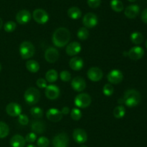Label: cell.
<instances>
[{
	"label": "cell",
	"instance_id": "48",
	"mask_svg": "<svg viewBox=\"0 0 147 147\" xmlns=\"http://www.w3.org/2000/svg\"><path fill=\"white\" fill-rule=\"evenodd\" d=\"M80 147H88V146H86V145H83H83H81V146H80Z\"/></svg>",
	"mask_w": 147,
	"mask_h": 147
},
{
	"label": "cell",
	"instance_id": "26",
	"mask_svg": "<svg viewBox=\"0 0 147 147\" xmlns=\"http://www.w3.org/2000/svg\"><path fill=\"white\" fill-rule=\"evenodd\" d=\"M130 39L132 43L135 45H140L144 41V36L139 32H134L131 34Z\"/></svg>",
	"mask_w": 147,
	"mask_h": 147
},
{
	"label": "cell",
	"instance_id": "5",
	"mask_svg": "<svg viewBox=\"0 0 147 147\" xmlns=\"http://www.w3.org/2000/svg\"><path fill=\"white\" fill-rule=\"evenodd\" d=\"M91 97L87 93H80L74 99L75 105L78 108H86L91 104Z\"/></svg>",
	"mask_w": 147,
	"mask_h": 147
},
{
	"label": "cell",
	"instance_id": "19",
	"mask_svg": "<svg viewBox=\"0 0 147 147\" xmlns=\"http://www.w3.org/2000/svg\"><path fill=\"white\" fill-rule=\"evenodd\" d=\"M81 45L78 42H72V43L67 44L66 47V53L70 56H74L78 54L81 51Z\"/></svg>",
	"mask_w": 147,
	"mask_h": 147
},
{
	"label": "cell",
	"instance_id": "11",
	"mask_svg": "<svg viewBox=\"0 0 147 147\" xmlns=\"http://www.w3.org/2000/svg\"><path fill=\"white\" fill-rule=\"evenodd\" d=\"M45 96L49 99H56L59 97L60 94V90L57 86L55 84L47 85L45 88Z\"/></svg>",
	"mask_w": 147,
	"mask_h": 147
},
{
	"label": "cell",
	"instance_id": "6",
	"mask_svg": "<svg viewBox=\"0 0 147 147\" xmlns=\"http://www.w3.org/2000/svg\"><path fill=\"white\" fill-rule=\"evenodd\" d=\"M33 19L37 23L40 24H44L47 23L49 20V14L45 10L42 9H36L34 10L32 14Z\"/></svg>",
	"mask_w": 147,
	"mask_h": 147
},
{
	"label": "cell",
	"instance_id": "7",
	"mask_svg": "<svg viewBox=\"0 0 147 147\" xmlns=\"http://www.w3.org/2000/svg\"><path fill=\"white\" fill-rule=\"evenodd\" d=\"M69 137L65 133H60L53 138V145L54 147H67Z\"/></svg>",
	"mask_w": 147,
	"mask_h": 147
},
{
	"label": "cell",
	"instance_id": "49",
	"mask_svg": "<svg viewBox=\"0 0 147 147\" xmlns=\"http://www.w3.org/2000/svg\"><path fill=\"white\" fill-rule=\"evenodd\" d=\"M145 46H146V48H147V40H146V43H145Z\"/></svg>",
	"mask_w": 147,
	"mask_h": 147
},
{
	"label": "cell",
	"instance_id": "15",
	"mask_svg": "<svg viewBox=\"0 0 147 147\" xmlns=\"http://www.w3.org/2000/svg\"><path fill=\"white\" fill-rule=\"evenodd\" d=\"M15 18L19 24H24L30 21L32 18V14L28 10H22L17 13Z\"/></svg>",
	"mask_w": 147,
	"mask_h": 147
},
{
	"label": "cell",
	"instance_id": "32",
	"mask_svg": "<svg viewBox=\"0 0 147 147\" xmlns=\"http://www.w3.org/2000/svg\"><path fill=\"white\" fill-rule=\"evenodd\" d=\"M30 113L35 119H40L43 116V110L40 107H33L30 110Z\"/></svg>",
	"mask_w": 147,
	"mask_h": 147
},
{
	"label": "cell",
	"instance_id": "16",
	"mask_svg": "<svg viewBox=\"0 0 147 147\" xmlns=\"http://www.w3.org/2000/svg\"><path fill=\"white\" fill-rule=\"evenodd\" d=\"M71 86L76 92H83L86 87V82L81 76H76L72 79Z\"/></svg>",
	"mask_w": 147,
	"mask_h": 147
},
{
	"label": "cell",
	"instance_id": "10",
	"mask_svg": "<svg viewBox=\"0 0 147 147\" xmlns=\"http://www.w3.org/2000/svg\"><path fill=\"white\" fill-rule=\"evenodd\" d=\"M88 78L92 82H99L100 79L103 78V71L98 67H93L90 68L87 72Z\"/></svg>",
	"mask_w": 147,
	"mask_h": 147
},
{
	"label": "cell",
	"instance_id": "23",
	"mask_svg": "<svg viewBox=\"0 0 147 147\" xmlns=\"http://www.w3.org/2000/svg\"><path fill=\"white\" fill-rule=\"evenodd\" d=\"M45 124L41 120H34L32 122L31 125V129L32 131V132H34V133L37 134H42L45 132Z\"/></svg>",
	"mask_w": 147,
	"mask_h": 147
},
{
	"label": "cell",
	"instance_id": "29",
	"mask_svg": "<svg viewBox=\"0 0 147 147\" xmlns=\"http://www.w3.org/2000/svg\"><path fill=\"white\" fill-rule=\"evenodd\" d=\"M113 116L116 118H122L124 117L125 114H126V108L123 105H120L119 106L116 107L113 110Z\"/></svg>",
	"mask_w": 147,
	"mask_h": 147
},
{
	"label": "cell",
	"instance_id": "2",
	"mask_svg": "<svg viewBox=\"0 0 147 147\" xmlns=\"http://www.w3.org/2000/svg\"><path fill=\"white\" fill-rule=\"evenodd\" d=\"M124 104L129 108H134L137 106L141 102L142 97L139 92L136 89H131L126 91L123 96Z\"/></svg>",
	"mask_w": 147,
	"mask_h": 147
},
{
	"label": "cell",
	"instance_id": "8",
	"mask_svg": "<svg viewBox=\"0 0 147 147\" xmlns=\"http://www.w3.org/2000/svg\"><path fill=\"white\" fill-rule=\"evenodd\" d=\"M98 22L97 15L93 12H88L84 15L83 18V24L86 28H93Z\"/></svg>",
	"mask_w": 147,
	"mask_h": 147
},
{
	"label": "cell",
	"instance_id": "30",
	"mask_svg": "<svg viewBox=\"0 0 147 147\" xmlns=\"http://www.w3.org/2000/svg\"><path fill=\"white\" fill-rule=\"evenodd\" d=\"M9 133V128L6 122L0 121V138H6Z\"/></svg>",
	"mask_w": 147,
	"mask_h": 147
},
{
	"label": "cell",
	"instance_id": "21",
	"mask_svg": "<svg viewBox=\"0 0 147 147\" xmlns=\"http://www.w3.org/2000/svg\"><path fill=\"white\" fill-rule=\"evenodd\" d=\"M9 144L11 147H24L26 144V141L25 138L22 135L16 134L11 137Z\"/></svg>",
	"mask_w": 147,
	"mask_h": 147
},
{
	"label": "cell",
	"instance_id": "42",
	"mask_svg": "<svg viewBox=\"0 0 147 147\" xmlns=\"http://www.w3.org/2000/svg\"><path fill=\"white\" fill-rule=\"evenodd\" d=\"M141 18H142L143 22H144L145 24H147V9H145L144 10H143L142 15H141Z\"/></svg>",
	"mask_w": 147,
	"mask_h": 147
},
{
	"label": "cell",
	"instance_id": "25",
	"mask_svg": "<svg viewBox=\"0 0 147 147\" xmlns=\"http://www.w3.org/2000/svg\"><path fill=\"white\" fill-rule=\"evenodd\" d=\"M26 68L31 73H37L40 70V64L35 60H29L26 63Z\"/></svg>",
	"mask_w": 147,
	"mask_h": 147
},
{
	"label": "cell",
	"instance_id": "46",
	"mask_svg": "<svg viewBox=\"0 0 147 147\" xmlns=\"http://www.w3.org/2000/svg\"><path fill=\"white\" fill-rule=\"evenodd\" d=\"M27 147H37V146L33 145V144H29V145L27 146Z\"/></svg>",
	"mask_w": 147,
	"mask_h": 147
},
{
	"label": "cell",
	"instance_id": "27",
	"mask_svg": "<svg viewBox=\"0 0 147 147\" xmlns=\"http://www.w3.org/2000/svg\"><path fill=\"white\" fill-rule=\"evenodd\" d=\"M58 78V74L57 71L55 69H50L47 71V73L45 74V79L47 82H50V83H53V82H56Z\"/></svg>",
	"mask_w": 147,
	"mask_h": 147
},
{
	"label": "cell",
	"instance_id": "12",
	"mask_svg": "<svg viewBox=\"0 0 147 147\" xmlns=\"http://www.w3.org/2000/svg\"><path fill=\"white\" fill-rule=\"evenodd\" d=\"M59 56H60L59 51L55 48L53 47L48 48L45 53V59L48 63H55L58 60Z\"/></svg>",
	"mask_w": 147,
	"mask_h": 147
},
{
	"label": "cell",
	"instance_id": "28",
	"mask_svg": "<svg viewBox=\"0 0 147 147\" xmlns=\"http://www.w3.org/2000/svg\"><path fill=\"white\" fill-rule=\"evenodd\" d=\"M110 4L112 10L116 12H121L124 10L123 2L120 0H111Z\"/></svg>",
	"mask_w": 147,
	"mask_h": 147
},
{
	"label": "cell",
	"instance_id": "34",
	"mask_svg": "<svg viewBox=\"0 0 147 147\" xmlns=\"http://www.w3.org/2000/svg\"><path fill=\"white\" fill-rule=\"evenodd\" d=\"M114 92V88L111 84H106L103 87V92L107 97L111 96Z\"/></svg>",
	"mask_w": 147,
	"mask_h": 147
},
{
	"label": "cell",
	"instance_id": "17",
	"mask_svg": "<svg viewBox=\"0 0 147 147\" xmlns=\"http://www.w3.org/2000/svg\"><path fill=\"white\" fill-rule=\"evenodd\" d=\"M6 112L10 116L17 117L22 113V108L17 102H10L6 107Z\"/></svg>",
	"mask_w": 147,
	"mask_h": 147
},
{
	"label": "cell",
	"instance_id": "35",
	"mask_svg": "<svg viewBox=\"0 0 147 147\" xmlns=\"http://www.w3.org/2000/svg\"><path fill=\"white\" fill-rule=\"evenodd\" d=\"M37 145L38 147H47L50 145V140L45 136H41L37 139Z\"/></svg>",
	"mask_w": 147,
	"mask_h": 147
},
{
	"label": "cell",
	"instance_id": "45",
	"mask_svg": "<svg viewBox=\"0 0 147 147\" xmlns=\"http://www.w3.org/2000/svg\"><path fill=\"white\" fill-rule=\"evenodd\" d=\"M2 26H3V20H2V19L0 17V29L2 27Z\"/></svg>",
	"mask_w": 147,
	"mask_h": 147
},
{
	"label": "cell",
	"instance_id": "24",
	"mask_svg": "<svg viewBox=\"0 0 147 147\" xmlns=\"http://www.w3.org/2000/svg\"><path fill=\"white\" fill-rule=\"evenodd\" d=\"M67 15L73 20H78L82 16V12L78 7H72L67 10Z\"/></svg>",
	"mask_w": 147,
	"mask_h": 147
},
{
	"label": "cell",
	"instance_id": "39",
	"mask_svg": "<svg viewBox=\"0 0 147 147\" xmlns=\"http://www.w3.org/2000/svg\"><path fill=\"white\" fill-rule=\"evenodd\" d=\"M87 3L90 8L96 9L100 5L101 0H87Z\"/></svg>",
	"mask_w": 147,
	"mask_h": 147
},
{
	"label": "cell",
	"instance_id": "36",
	"mask_svg": "<svg viewBox=\"0 0 147 147\" xmlns=\"http://www.w3.org/2000/svg\"><path fill=\"white\" fill-rule=\"evenodd\" d=\"M17 27V24L13 21H8L4 24V29L7 33H11Z\"/></svg>",
	"mask_w": 147,
	"mask_h": 147
},
{
	"label": "cell",
	"instance_id": "9",
	"mask_svg": "<svg viewBox=\"0 0 147 147\" xmlns=\"http://www.w3.org/2000/svg\"><path fill=\"white\" fill-rule=\"evenodd\" d=\"M123 74L119 69L111 71L107 75V79L111 84H118L123 81Z\"/></svg>",
	"mask_w": 147,
	"mask_h": 147
},
{
	"label": "cell",
	"instance_id": "18",
	"mask_svg": "<svg viewBox=\"0 0 147 147\" xmlns=\"http://www.w3.org/2000/svg\"><path fill=\"white\" fill-rule=\"evenodd\" d=\"M46 117L49 120L56 122L61 120L62 118H63V114H62L61 111L59 110L58 109L53 108L47 111Z\"/></svg>",
	"mask_w": 147,
	"mask_h": 147
},
{
	"label": "cell",
	"instance_id": "44",
	"mask_svg": "<svg viewBox=\"0 0 147 147\" xmlns=\"http://www.w3.org/2000/svg\"><path fill=\"white\" fill-rule=\"evenodd\" d=\"M118 103L119 104H121V105H122V104H124V100H123V98H120V99H118Z\"/></svg>",
	"mask_w": 147,
	"mask_h": 147
},
{
	"label": "cell",
	"instance_id": "43",
	"mask_svg": "<svg viewBox=\"0 0 147 147\" xmlns=\"http://www.w3.org/2000/svg\"><path fill=\"white\" fill-rule=\"evenodd\" d=\"M61 112L63 115H67V114H69L70 112V108H68V107H63V109H62L61 110Z\"/></svg>",
	"mask_w": 147,
	"mask_h": 147
},
{
	"label": "cell",
	"instance_id": "33",
	"mask_svg": "<svg viewBox=\"0 0 147 147\" xmlns=\"http://www.w3.org/2000/svg\"><path fill=\"white\" fill-rule=\"evenodd\" d=\"M70 116L73 120L78 121L80 120L82 117V112L80 109L77 108H74L71 110L70 111Z\"/></svg>",
	"mask_w": 147,
	"mask_h": 147
},
{
	"label": "cell",
	"instance_id": "31",
	"mask_svg": "<svg viewBox=\"0 0 147 147\" xmlns=\"http://www.w3.org/2000/svg\"><path fill=\"white\" fill-rule=\"evenodd\" d=\"M77 36L80 40H86L89 37V31L88 28L86 27H80L77 33Z\"/></svg>",
	"mask_w": 147,
	"mask_h": 147
},
{
	"label": "cell",
	"instance_id": "22",
	"mask_svg": "<svg viewBox=\"0 0 147 147\" xmlns=\"http://www.w3.org/2000/svg\"><path fill=\"white\" fill-rule=\"evenodd\" d=\"M70 67L74 71H80L84 66V61L83 59L78 56H74L72 58L69 62Z\"/></svg>",
	"mask_w": 147,
	"mask_h": 147
},
{
	"label": "cell",
	"instance_id": "41",
	"mask_svg": "<svg viewBox=\"0 0 147 147\" xmlns=\"http://www.w3.org/2000/svg\"><path fill=\"white\" fill-rule=\"evenodd\" d=\"M36 84L40 89H45L47 86V81H46V79H43V78H39L37 82H36Z\"/></svg>",
	"mask_w": 147,
	"mask_h": 147
},
{
	"label": "cell",
	"instance_id": "14",
	"mask_svg": "<svg viewBox=\"0 0 147 147\" xmlns=\"http://www.w3.org/2000/svg\"><path fill=\"white\" fill-rule=\"evenodd\" d=\"M144 55V50L141 46H134L127 52V56L134 61H137L142 59Z\"/></svg>",
	"mask_w": 147,
	"mask_h": 147
},
{
	"label": "cell",
	"instance_id": "47",
	"mask_svg": "<svg viewBox=\"0 0 147 147\" xmlns=\"http://www.w3.org/2000/svg\"><path fill=\"white\" fill-rule=\"evenodd\" d=\"M129 1H130V2H135V1H136V0H128Z\"/></svg>",
	"mask_w": 147,
	"mask_h": 147
},
{
	"label": "cell",
	"instance_id": "50",
	"mask_svg": "<svg viewBox=\"0 0 147 147\" xmlns=\"http://www.w3.org/2000/svg\"><path fill=\"white\" fill-rule=\"evenodd\" d=\"M0 71H1V64H0Z\"/></svg>",
	"mask_w": 147,
	"mask_h": 147
},
{
	"label": "cell",
	"instance_id": "40",
	"mask_svg": "<svg viewBox=\"0 0 147 147\" xmlns=\"http://www.w3.org/2000/svg\"><path fill=\"white\" fill-rule=\"evenodd\" d=\"M25 141L26 142L28 143H33L37 140V135L36 133H34V132L29 133L28 134H27L25 136Z\"/></svg>",
	"mask_w": 147,
	"mask_h": 147
},
{
	"label": "cell",
	"instance_id": "38",
	"mask_svg": "<svg viewBox=\"0 0 147 147\" xmlns=\"http://www.w3.org/2000/svg\"><path fill=\"white\" fill-rule=\"evenodd\" d=\"M18 122L20 125H26L29 122V118L28 117L24 114H20L18 116Z\"/></svg>",
	"mask_w": 147,
	"mask_h": 147
},
{
	"label": "cell",
	"instance_id": "20",
	"mask_svg": "<svg viewBox=\"0 0 147 147\" xmlns=\"http://www.w3.org/2000/svg\"><path fill=\"white\" fill-rule=\"evenodd\" d=\"M140 7L137 4H131L126 7L124 10V14L126 17L129 19L136 18L139 14Z\"/></svg>",
	"mask_w": 147,
	"mask_h": 147
},
{
	"label": "cell",
	"instance_id": "37",
	"mask_svg": "<svg viewBox=\"0 0 147 147\" xmlns=\"http://www.w3.org/2000/svg\"><path fill=\"white\" fill-rule=\"evenodd\" d=\"M60 78L63 82H69V81L71 80V74L68 71H62L60 73Z\"/></svg>",
	"mask_w": 147,
	"mask_h": 147
},
{
	"label": "cell",
	"instance_id": "4",
	"mask_svg": "<svg viewBox=\"0 0 147 147\" xmlns=\"http://www.w3.org/2000/svg\"><path fill=\"white\" fill-rule=\"evenodd\" d=\"M25 102L29 105H35L40 99V92L37 88L30 87L25 91L24 95Z\"/></svg>",
	"mask_w": 147,
	"mask_h": 147
},
{
	"label": "cell",
	"instance_id": "3",
	"mask_svg": "<svg viewBox=\"0 0 147 147\" xmlns=\"http://www.w3.org/2000/svg\"><path fill=\"white\" fill-rule=\"evenodd\" d=\"M20 54L23 59H29L32 57L35 53L34 45L30 41H24L20 46Z\"/></svg>",
	"mask_w": 147,
	"mask_h": 147
},
{
	"label": "cell",
	"instance_id": "13",
	"mask_svg": "<svg viewBox=\"0 0 147 147\" xmlns=\"http://www.w3.org/2000/svg\"><path fill=\"white\" fill-rule=\"evenodd\" d=\"M73 140L77 144H83L88 140V135L86 131L81 128H76L73 133Z\"/></svg>",
	"mask_w": 147,
	"mask_h": 147
},
{
	"label": "cell",
	"instance_id": "1",
	"mask_svg": "<svg viewBox=\"0 0 147 147\" xmlns=\"http://www.w3.org/2000/svg\"><path fill=\"white\" fill-rule=\"evenodd\" d=\"M70 40V33L65 27H59L53 35V43L56 47L63 48L67 46Z\"/></svg>",
	"mask_w": 147,
	"mask_h": 147
}]
</instances>
